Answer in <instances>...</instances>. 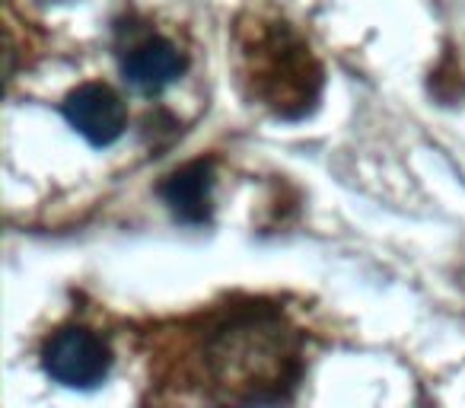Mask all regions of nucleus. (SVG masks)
I'll list each match as a JSON object with an SVG mask.
<instances>
[{
	"instance_id": "1",
	"label": "nucleus",
	"mask_w": 465,
	"mask_h": 408,
	"mask_svg": "<svg viewBox=\"0 0 465 408\" xmlns=\"http://www.w3.org/2000/svg\"><path fill=\"white\" fill-rule=\"evenodd\" d=\"M207 386L223 405H265L297 380V338L265 306L232 310L204 335Z\"/></svg>"
},
{
	"instance_id": "2",
	"label": "nucleus",
	"mask_w": 465,
	"mask_h": 408,
	"mask_svg": "<svg viewBox=\"0 0 465 408\" xmlns=\"http://www.w3.org/2000/svg\"><path fill=\"white\" fill-rule=\"evenodd\" d=\"M252 84L255 93L281 115H300L316 99L319 67L312 65L310 48L287 26H272L255 33L252 52Z\"/></svg>"
},
{
	"instance_id": "3",
	"label": "nucleus",
	"mask_w": 465,
	"mask_h": 408,
	"mask_svg": "<svg viewBox=\"0 0 465 408\" xmlns=\"http://www.w3.org/2000/svg\"><path fill=\"white\" fill-rule=\"evenodd\" d=\"M48 376L61 386L71 389H93L109 376L112 354L109 344L90 329H61L45 342L42 351Z\"/></svg>"
},
{
	"instance_id": "4",
	"label": "nucleus",
	"mask_w": 465,
	"mask_h": 408,
	"mask_svg": "<svg viewBox=\"0 0 465 408\" xmlns=\"http://www.w3.org/2000/svg\"><path fill=\"white\" fill-rule=\"evenodd\" d=\"M185 58L160 33H134L122 45V74L141 93H160L182 77Z\"/></svg>"
},
{
	"instance_id": "5",
	"label": "nucleus",
	"mask_w": 465,
	"mask_h": 408,
	"mask_svg": "<svg viewBox=\"0 0 465 408\" xmlns=\"http://www.w3.org/2000/svg\"><path fill=\"white\" fill-rule=\"evenodd\" d=\"M64 118L80 137L93 144V147H109L122 137L124 131V103L118 93L105 84H84L67 96Z\"/></svg>"
},
{
	"instance_id": "6",
	"label": "nucleus",
	"mask_w": 465,
	"mask_h": 408,
	"mask_svg": "<svg viewBox=\"0 0 465 408\" xmlns=\"http://www.w3.org/2000/svg\"><path fill=\"white\" fill-rule=\"evenodd\" d=\"M211 192H213V169L211 163L198 160L175 169L160 185V194L173 214L185 224H204L211 214Z\"/></svg>"
}]
</instances>
